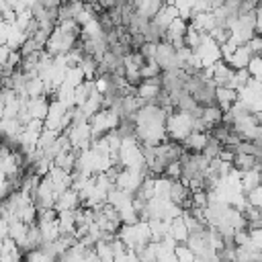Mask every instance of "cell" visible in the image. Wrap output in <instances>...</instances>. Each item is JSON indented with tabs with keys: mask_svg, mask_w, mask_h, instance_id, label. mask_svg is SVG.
Segmentation results:
<instances>
[{
	"mask_svg": "<svg viewBox=\"0 0 262 262\" xmlns=\"http://www.w3.org/2000/svg\"><path fill=\"white\" fill-rule=\"evenodd\" d=\"M215 98H217V106L223 113H227L239 100V92L235 88H217L215 90Z\"/></svg>",
	"mask_w": 262,
	"mask_h": 262,
	"instance_id": "cell-1",
	"label": "cell"
},
{
	"mask_svg": "<svg viewBox=\"0 0 262 262\" xmlns=\"http://www.w3.org/2000/svg\"><path fill=\"white\" fill-rule=\"evenodd\" d=\"M8 229H10V221L0 217V239H6L8 237Z\"/></svg>",
	"mask_w": 262,
	"mask_h": 262,
	"instance_id": "cell-2",
	"label": "cell"
},
{
	"mask_svg": "<svg viewBox=\"0 0 262 262\" xmlns=\"http://www.w3.org/2000/svg\"><path fill=\"white\" fill-rule=\"evenodd\" d=\"M0 262H2V260H0Z\"/></svg>",
	"mask_w": 262,
	"mask_h": 262,
	"instance_id": "cell-3",
	"label": "cell"
}]
</instances>
